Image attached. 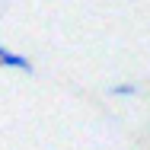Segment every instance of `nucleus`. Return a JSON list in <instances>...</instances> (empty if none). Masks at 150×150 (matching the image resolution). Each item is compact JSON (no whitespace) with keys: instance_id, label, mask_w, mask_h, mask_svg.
Masks as SVG:
<instances>
[{"instance_id":"nucleus-1","label":"nucleus","mask_w":150,"mask_h":150,"mask_svg":"<svg viewBox=\"0 0 150 150\" xmlns=\"http://www.w3.org/2000/svg\"><path fill=\"white\" fill-rule=\"evenodd\" d=\"M0 67H6V70H19V74H35V64H32L26 54H16V51H10L3 42H0Z\"/></svg>"},{"instance_id":"nucleus-2","label":"nucleus","mask_w":150,"mask_h":150,"mask_svg":"<svg viewBox=\"0 0 150 150\" xmlns=\"http://www.w3.org/2000/svg\"><path fill=\"white\" fill-rule=\"evenodd\" d=\"M137 86L134 83H118V86H109V96H137Z\"/></svg>"}]
</instances>
